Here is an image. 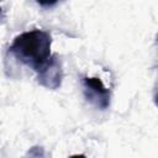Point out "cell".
<instances>
[{"instance_id":"6","label":"cell","mask_w":158,"mask_h":158,"mask_svg":"<svg viewBox=\"0 0 158 158\" xmlns=\"http://www.w3.org/2000/svg\"><path fill=\"white\" fill-rule=\"evenodd\" d=\"M68 158H88L85 154H72V156H69Z\"/></svg>"},{"instance_id":"3","label":"cell","mask_w":158,"mask_h":158,"mask_svg":"<svg viewBox=\"0 0 158 158\" xmlns=\"http://www.w3.org/2000/svg\"><path fill=\"white\" fill-rule=\"evenodd\" d=\"M37 81L46 89L56 90L60 88L63 80V67L58 54H52L51 59L38 70Z\"/></svg>"},{"instance_id":"4","label":"cell","mask_w":158,"mask_h":158,"mask_svg":"<svg viewBox=\"0 0 158 158\" xmlns=\"http://www.w3.org/2000/svg\"><path fill=\"white\" fill-rule=\"evenodd\" d=\"M27 156H30V158H43L44 157V151L42 147H32L28 152H27Z\"/></svg>"},{"instance_id":"7","label":"cell","mask_w":158,"mask_h":158,"mask_svg":"<svg viewBox=\"0 0 158 158\" xmlns=\"http://www.w3.org/2000/svg\"><path fill=\"white\" fill-rule=\"evenodd\" d=\"M157 42H158V35H157Z\"/></svg>"},{"instance_id":"1","label":"cell","mask_w":158,"mask_h":158,"mask_svg":"<svg viewBox=\"0 0 158 158\" xmlns=\"http://www.w3.org/2000/svg\"><path fill=\"white\" fill-rule=\"evenodd\" d=\"M51 46V35L44 30L35 28L16 36L9 51L17 60L38 72L52 57Z\"/></svg>"},{"instance_id":"5","label":"cell","mask_w":158,"mask_h":158,"mask_svg":"<svg viewBox=\"0 0 158 158\" xmlns=\"http://www.w3.org/2000/svg\"><path fill=\"white\" fill-rule=\"evenodd\" d=\"M153 102L156 106H158V79H157L154 88H153Z\"/></svg>"},{"instance_id":"2","label":"cell","mask_w":158,"mask_h":158,"mask_svg":"<svg viewBox=\"0 0 158 158\" xmlns=\"http://www.w3.org/2000/svg\"><path fill=\"white\" fill-rule=\"evenodd\" d=\"M83 94L88 102L99 110H106L110 106L111 93L104 85L100 78L96 77H83L81 78Z\"/></svg>"}]
</instances>
